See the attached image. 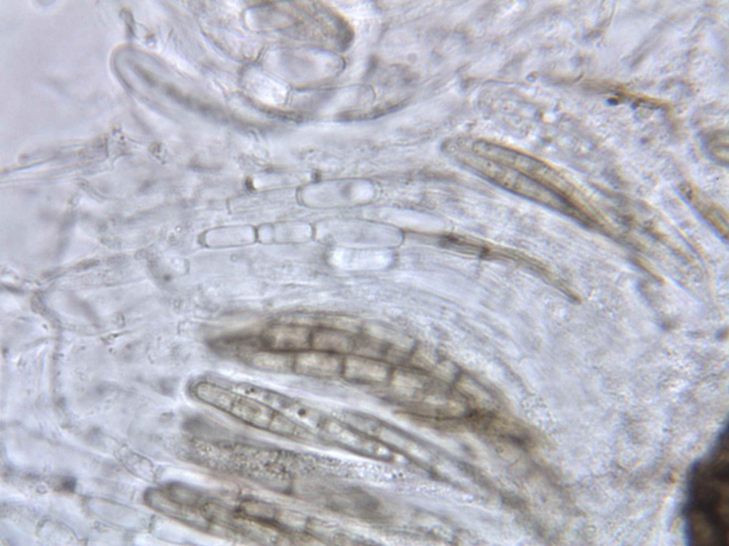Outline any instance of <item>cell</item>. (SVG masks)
<instances>
[{"mask_svg":"<svg viewBox=\"0 0 729 546\" xmlns=\"http://www.w3.org/2000/svg\"><path fill=\"white\" fill-rule=\"evenodd\" d=\"M728 451L727 421L711 449L687 473L682 516L688 545H728Z\"/></svg>","mask_w":729,"mask_h":546,"instance_id":"cell-1","label":"cell"},{"mask_svg":"<svg viewBox=\"0 0 729 546\" xmlns=\"http://www.w3.org/2000/svg\"><path fill=\"white\" fill-rule=\"evenodd\" d=\"M471 151L476 155L519 172L562 195H566L560 175L551 166L537 158L481 140L472 143Z\"/></svg>","mask_w":729,"mask_h":546,"instance_id":"cell-4","label":"cell"},{"mask_svg":"<svg viewBox=\"0 0 729 546\" xmlns=\"http://www.w3.org/2000/svg\"><path fill=\"white\" fill-rule=\"evenodd\" d=\"M201 403L244 424L280 436L293 434L294 424L280 411L263 401L210 381H200L192 387Z\"/></svg>","mask_w":729,"mask_h":546,"instance_id":"cell-2","label":"cell"},{"mask_svg":"<svg viewBox=\"0 0 729 546\" xmlns=\"http://www.w3.org/2000/svg\"><path fill=\"white\" fill-rule=\"evenodd\" d=\"M460 159L471 169L514 194L570 216H579L577 208L567 196L519 172L473 153L462 154Z\"/></svg>","mask_w":729,"mask_h":546,"instance_id":"cell-3","label":"cell"}]
</instances>
